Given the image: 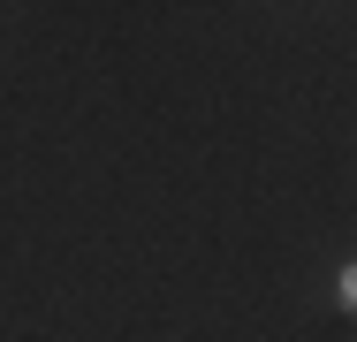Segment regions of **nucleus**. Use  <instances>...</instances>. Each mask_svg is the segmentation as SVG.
Returning <instances> with one entry per match:
<instances>
[{"mask_svg":"<svg viewBox=\"0 0 357 342\" xmlns=\"http://www.w3.org/2000/svg\"><path fill=\"white\" fill-rule=\"evenodd\" d=\"M342 304H350V312H357V259H350V267H342Z\"/></svg>","mask_w":357,"mask_h":342,"instance_id":"obj_1","label":"nucleus"}]
</instances>
